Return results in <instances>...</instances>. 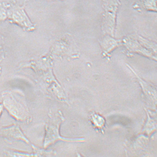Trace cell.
<instances>
[{"label": "cell", "instance_id": "6da1fadb", "mask_svg": "<svg viewBox=\"0 0 157 157\" xmlns=\"http://www.w3.org/2000/svg\"><path fill=\"white\" fill-rule=\"evenodd\" d=\"M4 108L10 116L19 121H26L29 119L28 109L15 98L10 91L3 92L1 97Z\"/></svg>", "mask_w": 157, "mask_h": 157}, {"label": "cell", "instance_id": "7a4b0ae2", "mask_svg": "<svg viewBox=\"0 0 157 157\" xmlns=\"http://www.w3.org/2000/svg\"><path fill=\"white\" fill-rule=\"evenodd\" d=\"M64 118L60 111L52 116L49 122L45 127V135L44 141V147H48L57 141L67 142L75 141V140L61 136L59 129L61 124L64 121Z\"/></svg>", "mask_w": 157, "mask_h": 157}, {"label": "cell", "instance_id": "3957f363", "mask_svg": "<svg viewBox=\"0 0 157 157\" xmlns=\"http://www.w3.org/2000/svg\"><path fill=\"white\" fill-rule=\"evenodd\" d=\"M7 19L10 22L15 23L25 29L31 31L35 26L31 22L25 11V5L21 6L15 2L7 3Z\"/></svg>", "mask_w": 157, "mask_h": 157}, {"label": "cell", "instance_id": "277c9868", "mask_svg": "<svg viewBox=\"0 0 157 157\" xmlns=\"http://www.w3.org/2000/svg\"><path fill=\"white\" fill-rule=\"evenodd\" d=\"M0 138L5 139L9 142L21 141L30 145L33 151L38 148L30 142L20 128L16 124L0 128Z\"/></svg>", "mask_w": 157, "mask_h": 157}, {"label": "cell", "instance_id": "5b68a950", "mask_svg": "<svg viewBox=\"0 0 157 157\" xmlns=\"http://www.w3.org/2000/svg\"><path fill=\"white\" fill-rule=\"evenodd\" d=\"M5 156L10 157H37V155L35 152L32 153L22 152L15 150H8L4 153Z\"/></svg>", "mask_w": 157, "mask_h": 157}, {"label": "cell", "instance_id": "8992f818", "mask_svg": "<svg viewBox=\"0 0 157 157\" xmlns=\"http://www.w3.org/2000/svg\"><path fill=\"white\" fill-rule=\"evenodd\" d=\"M7 2L0 3V22L7 19Z\"/></svg>", "mask_w": 157, "mask_h": 157}, {"label": "cell", "instance_id": "52a82bcc", "mask_svg": "<svg viewBox=\"0 0 157 157\" xmlns=\"http://www.w3.org/2000/svg\"><path fill=\"white\" fill-rule=\"evenodd\" d=\"M115 119V122L123 124H127L130 122L129 120L124 117L121 116H114Z\"/></svg>", "mask_w": 157, "mask_h": 157}, {"label": "cell", "instance_id": "ba28073f", "mask_svg": "<svg viewBox=\"0 0 157 157\" xmlns=\"http://www.w3.org/2000/svg\"><path fill=\"white\" fill-rule=\"evenodd\" d=\"M145 6L147 9L151 10V6L152 9L155 10L154 7H156V3L155 0H145L144 3Z\"/></svg>", "mask_w": 157, "mask_h": 157}, {"label": "cell", "instance_id": "9c48e42d", "mask_svg": "<svg viewBox=\"0 0 157 157\" xmlns=\"http://www.w3.org/2000/svg\"><path fill=\"white\" fill-rule=\"evenodd\" d=\"M4 106H3L2 102L1 101H0V118L3 111V109H4Z\"/></svg>", "mask_w": 157, "mask_h": 157}, {"label": "cell", "instance_id": "30bf717a", "mask_svg": "<svg viewBox=\"0 0 157 157\" xmlns=\"http://www.w3.org/2000/svg\"><path fill=\"white\" fill-rule=\"evenodd\" d=\"M3 42V37L1 35H0V46H1Z\"/></svg>", "mask_w": 157, "mask_h": 157}, {"label": "cell", "instance_id": "8fae6325", "mask_svg": "<svg viewBox=\"0 0 157 157\" xmlns=\"http://www.w3.org/2000/svg\"><path fill=\"white\" fill-rule=\"evenodd\" d=\"M1 67H0V75H1Z\"/></svg>", "mask_w": 157, "mask_h": 157}, {"label": "cell", "instance_id": "7c38bea8", "mask_svg": "<svg viewBox=\"0 0 157 157\" xmlns=\"http://www.w3.org/2000/svg\"><path fill=\"white\" fill-rule=\"evenodd\" d=\"M0 52H1V51H0ZM0 55H1V53H0Z\"/></svg>", "mask_w": 157, "mask_h": 157}]
</instances>
